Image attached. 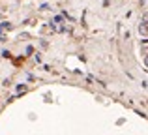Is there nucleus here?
<instances>
[{
	"mask_svg": "<svg viewBox=\"0 0 148 135\" xmlns=\"http://www.w3.org/2000/svg\"><path fill=\"white\" fill-rule=\"evenodd\" d=\"M145 64H146V66H148V56H145Z\"/></svg>",
	"mask_w": 148,
	"mask_h": 135,
	"instance_id": "3",
	"label": "nucleus"
},
{
	"mask_svg": "<svg viewBox=\"0 0 148 135\" xmlns=\"http://www.w3.org/2000/svg\"><path fill=\"white\" fill-rule=\"evenodd\" d=\"M0 28H2V30H8V28H10V23H2V26H0Z\"/></svg>",
	"mask_w": 148,
	"mask_h": 135,
	"instance_id": "2",
	"label": "nucleus"
},
{
	"mask_svg": "<svg viewBox=\"0 0 148 135\" xmlns=\"http://www.w3.org/2000/svg\"><path fill=\"white\" fill-rule=\"evenodd\" d=\"M139 34H141V36H145V38H148V28L145 25H139Z\"/></svg>",
	"mask_w": 148,
	"mask_h": 135,
	"instance_id": "1",
	"label": "nucleus"
}]
</instances>
